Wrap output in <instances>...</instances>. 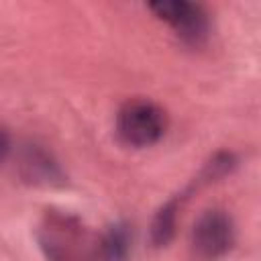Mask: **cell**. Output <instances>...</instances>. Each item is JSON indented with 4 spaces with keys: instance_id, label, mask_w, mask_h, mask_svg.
<instances>
[{
    "instance_id": "cell-5",
    "label": "cell",
    "mask_w": 261,
    "mask_h": 261,
    "mask_svg": "<svg viewBox=\"0 0 261 261\" xmlns=\"http://www.w3.org/2000/svg\"><path fill=\"white\" fill-rule=\"evenodd\" d=\"M20 173L27 181L33 184H43V186H53L63 181V171L59 163L39 145H29L22 151L20 157Z\"/></svg>"
},
{
    "instance_id": "cell-8",
    "label": "cell",
    "mask_w": 261,
    "mask_h": 261,
    "mask_svg": "<svg viewBox=\"0 0 261 261\" xmlns=\"http://www.w3.org/2000/svg\"><path fill=\"white\" fill-rule=\"evenodd\" d=\"M237 167V155L230 151H218L202 169L200 179L202 181H212L218 177H224L226 173H230Z\"/></svg>"
},
{
    "instance_id": "cell-6",
    "label": "cell",
    "mask_w": 261,
    "mask_h": 261,
    "mask_svg": "<svg viewBox=\"0 0 261 261\" xmlns=\"http://www.w3.org/2000/svg\"><path fill=\"white\" fill-rule=\"evenodd\" d=\"M181 206V198H171L167 200L153 216L151 220V243L155 247H165L171 243V239L175 237V228H177V212Z\"/></svg>"
},
{
    "instance_id": "cell-4",
    "label": "cell",
    "mask_w": 261,
    "mask_h": 261,
    "mask_svg": "<svg viewBox=\"0 0 261 261\" xmlns=\"http://www.w3.org/2000/svg\"><path fill=\"white\" fill-rule=\"evenodd\" d=\"M155 16L167 22L179 39L190 45H200L210 35V16L198 2L188 0H155L149 4Z\"/></svg>"
},
{
    "instance_id": "cell-7",
    "label": "cell",
    "mask_w": 261,
    "mask_h": 261,
    "mask_svg": "<svg viewBox=\"0 0 261 261\" xmlns=\"http://www.w3.org/2000/svg\"><path fill=\"white\" fill-rule=\"evenodd\" d=\"M100 253L102 261H126L130 253V228L124 222L108 226L100 234Z\"/></svg>"
},
{
    "instance_id": "cell-1",
    "label": "cell",
    "mask_w": 261,
    "mask_h": 261,
    "mask_svg": "<svg viewBox=\"0 0 261 261\" xmlns=\"http://www.w3.org/2000/svg\"><path fill=\"white\" fill-rule=\"evenodd\" d=\"M37 241L47 261H102L100 234L69 212L47 210Z\"/></svg>"
},
{
    "instance_id": "cell-9",
    "label": "cell",
    "mask_w": 261,
    "mask_h": 261,
    "mask_svg": "<svg viewBox=\"0 0 261 261\" xmlns=\"http://www.w3.org/2000/svg\"><path fill=\"white\" fill-rule=\"evenodd\" d=\"M8 151H10V139H8V135L0 128V161H4V159H6Z\"/></svg>"
},
{
    "instance_id": "cell-3",
    "label": "cell",
    "mask_w": 261,
    "mask_h": 261,
    "mask_svg": "<svg viewBox=\"0 0 261 261\" xmlns=\"http://www.w3.org/2000/svg\"><path fill=\"white\" fill-rule=\"evenodd\" d=\"M192 249L204 261H216L226 255L237 239L234 222L222 208L204 210L192 226Z\"/></svg>"
},
{
    "instance_id": "cell-2",
    "label": "cell",
    "mask_w": 261,
    "mask_h": 261,
    "mask_svg": "<svg viewBox=\"0 0 261 261\" xmlns=\"http://www.w3.org/2000/svg\"><path fill=\"white\" fill-rule=\"evenodd\" d=\"M165 130L167 114L159 104L151 100H128L116 114V135L128 147H151L163 139Z\"/></svg>"
}]
</instances>
